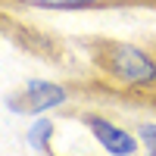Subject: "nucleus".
Here are the masks:
<instances>
[{"label":"nucleus","instance_id":"nucleus-1","mask_svg":"<svg viewBox=\"0 0 156 156\" xmlns=\"http://www.w3.org/2000/svg\"><path fill=\"white\" fill-rule=\"evenodd\" d=\"M103 66L125 84H150L156 78V62L131 44H109Z\"/></svg>","mask_w":156,"mask_h":156},{"label":"nucleus","instance_id":"nucleus-2","mask_svg":"<svg viewBox=\"0 0 156 156\" xmlns=\"http://www.w3.org/2000/svg\"><path fill=\"white\" fill-rule=\"evenodd\" d=\"M69 100L66 87L53 84V81H28L22 90V100L12 103V109H25V112H47V109H56Z\"/></svg>","mask_w":156,"mask_h":156},{"label":"nucleus","instance_id":"nucleus-3","mask_svg":"<svg viewBox=\"0 0 156 156\" xmlns=\"http://www.w3.org/2000/svg\"><path fill=\"white\" fill-rule=\"evenodd\" d=\"M84 122H87L90 131H94L97 144L106 150L109 156H134V153H137V140L128 134L125 128L112 125V122H106V119H97V115H84Z\"/></svg>","mask_w":156,"mask_h":156},{"label":"nucleus","instance_id":"nucleus-4","mask_svg":"<svg viewBox=\"0 0 156 156\" xmlns=\"http://www.w3.org/2000/svg\"><path fill=\"white\" fill-rule=\"evenodd\" d=\"M50 134H53V122H50V119H37V122L28 128L25 140H28L34 150H44V147H47V140H50Z\"/></svg>","mask_w":156,"mask_h":156},{"label":"nucleus","instance_id":"nucleus-5","mask_svg":"<svg viewBox=\"0 0 156 156\" xmlns=\"http://www.w3.org/2000/svg\"><path fill=\"white\" fill-rule=\"evenodd\" d=\"M28 3L47 9H81V6H97L100 0H28Z\"/></svg>","mask_w":156,"mask_h":156},{"label":"nucleus","instance_id":"nucleus-6","mask_svg":"<svg viewBox=\"0 0 156 156\" xmlns=\"http://www.w3.org/2000/svg\"><path fill=\"white\" fill-rule=\"evenodd\" d=\"M137 137H140V140H144V144H147L150 156H156V125H140Z\"/></svg>","mask_w":156,"mask_h":156}]
</instances>
